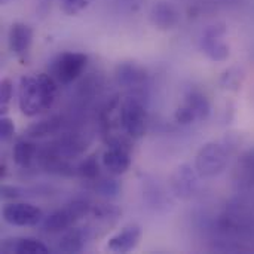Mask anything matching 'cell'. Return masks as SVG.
Instances as JSON below:
<instances>
[{
	"label": "cell",
	"instance_id": "obj_1",
	"mask_svg": "<svg viewBox=\"0 0 254 254\" xmlns=\"http://www.w3.org/2000/svg\"><path fill=\"white\" fill-rule=\"evenodd\" d=\"M57 92L58 83L51 74L24 76L18 86V107L28 118L37 116L52 107Z\"/></svg>",
	"mask_w": 254,
	"mask_h": 254
},
{
	"label": "cell",
	"instance_id": "obj_2",
	"mask_svg": "<svg viewBox=\"0 0 254 254\" xmlns=\"http://www.w3.org/2000/svg\"><path fill=\"white\" fill-rule=\"evenodd\" d=\"M232 152V146L226 143H207L204 144L195 156V168L201 179H214L220 176L228 164Z\"/></svg>",
	"mask_w": 254,
	"mask_h": 254
},
{
	"label": "cell",
	"instance_id": "obj_3",
	"mask_svg": "<svg viewBox=\"0 0 254 254\" xmlns=\"http://www.w3.org/2000/svg\"><path fill=\"white\" fill-rule=\"evenodd\" d=\"M92 204L86 199H74L73 202L67 204L64 208L55 210L49 213L42 220V228L45 232L57 234L64 232L70 228H73L79 220H82L85 216L91 213Z\"/></svg>",
	"mask_w": 254,
	"mask_h": 254
},
{
	"label": "cell",
	"instance_id": "obj_4",
	"mask_svg": "<svg viewBox=\"0 0 254 254\" xmlns=\"http://www.w3.org/2000/svg\"><path fill=\"white\" fill-rule=\"evenodd\" d=\"M119 122L125 134L132 138L138 140L144 137L147 131V110L141 98L138 97H128L119 107Z\"/></svg>",
	"mask_w": 254,
	"mask_h": 254
},
{
	"label": "cell",
	"instance_id": "obj_5",
	"mask_svg": "<svg viewBox=\"0 0 254 254\" xmlns=\"http://www.w3.org/2000/svg\"><path fill=\"white\" fill-rule=\"evenodd\" d=\"M88 65V55L82 52H64L60 54L51 64L49 74L57 83L68 85L76 80Z\"/></svg>",
	"mask_w": 254,
	"mask_h": 254
},
{
	"label": "cell",
	"instance_id": "obj_6",
	"mask_svg": "<svg viewBox=\"0 0 254 254\" xmlns=\"http://www.w3.org/2000/svg\"><path fill=\"white\" fill-rule=\"evenodd\" d=\"M211 113V103L201 91H190L185 95L183 103L177 107L174 119L180 125H190L208 119Z\"/></svg>",
	"mask_w": 254,
	"mask_h": 254
},
{
	"label": "cell",
	"instance_id": "obj_7",
	"mask_svg": "<svg viewBox=\"0 0 254 254\" xmlns=\"http://www.w3.org/2000/svg\"><path fill=\"white\" fill-rule=\"evenodd\" d=\"M226 27L223 24H214L205 28L201 37L202 52L214 63H223L231 55V48L225 42Z\"/></svg>",
	"mask_w": 254,
	"mask_h": 254
},
{
	"label": "cell",
	"instance_id": "obj_8",
	"mask_svg": "<svg viewBox=\"0 0 254 254\" xmlns=\"http://www.w3.org/2000/svg\"><path fill=\"white\" fill-rule=\"evenodd\" d=\"M199 174L189 164L179 165L170 177L171 193L182 201L190 199L199 188Z\"/></svg>",
	"mask_w": 254,
	"mask_h": 254
},
{
	"label": "cell",
	"instance_id": "obj_9",
	"mask_svg": "<svg viewBox=\"0 0 254 254\" xmlns=\"http://www.w3.org/2000/svg\"><path fill=\"white\" fill-rule=\"evenodd\" d=\"M3 220L12 226L18 228H30L42 223L43 213L36 205L27 202H9L1 210Z\"/></svg>",
	"mask_w": 254,
	"mask_h": 254
},
{
	"label": "cell",
	"instance_id": "obj_10",
	"mask_svg": "<svg viewBox=\"0 0 254 254\" xmlns=\"http://www.w3.org/2000/svg\"><path fill=\"white\" fill-rule=\"evenodd\" d=\"M115 79L119 86L127 89H140L147 83V71L134 61L121 63L115 70Z\"/></svg>",
	"mask_w": 254,
	"mask_h": 254
},
{
	"label": "cell",
	"instance_id": "obj_11",
	"mask_svg": "<svg viewBox=\"0 0 254 254\" xmlns=\"http://www.w3.org/2000/svg\"><path fill=\"white\" fill-rule=\"evenodd\" d=\"M129 147L125 146H109L103 153V167L110 176H122L131 167Z\"/></svg>",
	"mask_w": 254,
	"mask_h": 254
},
{
	"label": "cell",
	"instance_id": "obj_12",
	"mask_svg": "<svg viewBox=\"0 0 254 254\" xmlns=\"http://www.w3.org/2000/svg\"><path fill=\"white\" fill-rule=\"evenodd\" d=\"M140 240L141 228L137 225H129L109 240L107 250L113 253H129L138 246Z\"/></svg>",
	"mask_w": 254,
	"mask_h": 254
},
{
	"label": "cell",
	"instance_id": "obj_13",
	"mask_svg": "<svg viewBox=\"0 0 254 254\" xmlns=\"http://www.w3.org/2000/svg\"><path fill=\"white\" fill-rule=\"evenodd\" d=\"M150 22L156 28H159L162 31H168V30H173L177 27V24L180 22V15L171 3L159 1L152 6Z\"/></svg>",
	"mask_w": 254,
	"mask_h": 254
},
{
	"label": "cell",
	"instance_id": "obj_14",
	"mask_svg": "<svg viewBox=\"0 0 254 254\" xmlns=\"http://www.w3.org/2000/svg\"><path fill=\"white\" fill-rule=\"evenodd\" d=\"M33 42V30L30 25L24 22H15L12 24L9 34H7V43L9 49L15 55H25L31 46Z\"/></svg>",
	"mask_w": 254,
	"mask_h": 254
},
{
	"label": "cell",
	"instance_id": "obj_15",
	"mask_svg": "<svg viewBox=\"0 0 254 254\" xmlns=\"http://www.w3.org/2000/svg\"><path fill=\"white\" fill-rule=\"evenodd\" d=\"M92 232L89 228H77L73 226L70 229H67L64 232V235L61 237L60 243H58V252L61 253H80L85 246L86 241L91 238Z\"/></svg>",
	"mask_w": 254,
	"mask_h": 254
},
{
	"label": "cell",
	"instance_id": "obj_16",
	"mask_svg": "<svg viewBox=\"0 0 254 254\" xmlns=\"http://www.w3.org/2000/svg\"><path fill=\"white\" fill-rule=\"evenodd\" d=\"M1 253L16 254H46L49 247L36 238H7L1 243Z\"/></svg>",
	"mask_w": 254,
	"mask_h": 254
},
{
	"label": "cell",
	"instance_id": "obj_17",
	"mask_svg": "<svg viewBox=\"0 0 254 254\" xmlns=\"http://www.w3.org/2000/svg\"><path fill=\"white\" fill-rule=\"evenodd\" d=\"M235 182L243 189L254 188V147L241 155L235 170Z\"/></svg>",
	"mask_w": 254,
	"mask_h": 254
},
{
	"label": "cell",
	"instance_id": "obj_18",
	"mask_svg": "<svg viewBox=\"0 0 254 254\" xmlns=\"http://www.w3.org/2000/svg\"><path fill=\"white\" fill-rule=\"evenodd\" d=\"M39 149L30 140H19L15 143L12 149L13 162L21 168H28L34 161H37Z\"/></svg>",
	"mask_w": 254,
	"mask_h": 254
},
{
	"label": "cell",
	"instance_id": "obj_19",
	"mask_svg": "<svg viewBox=\"0 0 254 254\" xmlns=\"http://www.w3.org/2000/svg\"><path fill=\"white\" fill-rule=\"evenodd\" d=\"M63 118L61 116H51L48 119L39 121L30 125L25 131V137L28 138H43L52 134H57L63 128Z\"/></svg>",
	"mask_w": 254,
	"mask_h": 254
},
{
	"label": "cell",
	"instance_id": "obj_20",
	"mask_svg": "<svg viewBox=\"0 0 254 254\" xmlns=\"http://www.w3.org/2000/svg\"><path fill=\"white\" fill-rule=\"evenodd\" d=\"M144 189L143 196L146 198L149 207H153L155 210H159L162 207H167V196L165 192L159 188L158 183H153V180H143Z\"/></svg>",
	"mask_w": 254,
	"mask_h": 254
},
{
	"label": "cell",
	"instance_id": "obj_21",
	"mask_svg": "<svg viewBox=\"0 0 254 254\" xmlns=\"http://www.w3.org/2000/svg\"><path fill=\"white\" fill-rule=\"evenodd\" d=\"M244 77H246L244 70L241 67H238V65H234V67H229L228 70L223 71V74L220 77V85L226 91L237 92V91L241 89Z\"/></svg>",
	"mask_w": 254,
	"mask_h": 254
},
{
	"label": "cell",
	"instance_id": "obj_22",
	"mask_svg": "<svg viewBox=\"0 0 254 254\" xmlns=\"http://www.w3.org/2000/svg\"><path fill=\"white\" fill-rule=\"evenodd\" d=\"M76 174L85 180V182H95L100 177V164L97 159V155H91L85 158L77 167H76Z\"/></svg>",
	"mask_w": 254,
	"mask_h": 254
},
{
	"label": "cell",
	"instance_id": "obj_23",
	"mask_svg": "<svg viewBox=\"0 0 254 254\" xmlns=\"http://www.w3.org/2000/svg\"><path fill=\"white\" fill-rule=\"evenodd\" d=\"M116 176H112V177H98L94 183V190L104 196V198H115L121 193V183L115 179Z\"/></svg>",
	"mask_w": 254,
	"mask_h": 254
},
{
	"label": "cell",
	"instance_id": "obj_24",
	"mask_svg": "<svg viewBox=\"0 0 254 254\" xmlns=\"http://www.w3.org/2000/svg\"><path fill=\"white\" fill-rule=\"evenodd\" d=\"M92 0H60V6L64 13L67 15H77L82 10H85Z\"/></svg>",
	"mask_w": 254,
	"mask_h": 254
},
{
	"label": "cell",
	"instance_id": "obj_25",
	"mask_svg": "<svg viewBox=\"0 0 254 254\" xmlns=\"http://www.w3.org/2000/svg\"><path fill=\"white\" fill-rule=\"evenodd\" d=\"M13 97V85H12V80L4 77L0 83V109H1V113L4 115L7 112V106L10 103Z\"/></svg>",
	"mask_w": 254,
	"mask_h": 254
},
{
	"label": "cell",
	"instance_id": "obj_26",
	"mask_svg": "<svg viewBox=\"0 0 254 254\" xmlns=\"http://www.w3.org/2000/svg\"><path fill=\"white\" fill-rule=\"evenodd\" d=\"M15 134V125H13V121L7 116H1L0 119V138L1 140H9L12 138Z\"/></svg>",
	"mask_w": 254,
	"mask_h": 254
},
{
	"label": "cell",
	"instance_id": "obj_27",
	"mask_svg": "<svg viewBox=\"0 0 254 254\" xmlns=\"http://www.w3.org/2000/svg\"><path fill=\"white\" fill-rule=\"evenodd\" d=\"M21 196H22V189H19L16 186H7V185L1 186V198L3 199H18Z\"/></svg>",
	"mask_w": 254,
	"mask_h": 254
},
{
	"label": "cell",
	"instance_id": "obj_28",
	"mask_svg": "<svg viewBox=\"0 0 254 254\" xmlns=\"http://www.w3.org/2000/svg\"><path fill=\"white\" fill-rule=\"evenodd\" d=\"M6 1H7V0H1V3H6Z\"/></svg>",
	"mask_w": 254,
	"mask_h": 254
}]
</instances>
